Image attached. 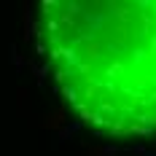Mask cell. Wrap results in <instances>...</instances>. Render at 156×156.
<instances>
[{
	"instance_id": "cell-1",
	"label": "cell",
	"mask_w": 156,
	"mask_h": 156,
	"mask_svg": "<svg viewBox=\"0 0 156 156\" xmlns=\"http://www.w3.org/2000/svg\"><path fill=\"white\" fill-rule=\"evenodd\" d=\"M35 38L59 94L89 129L156 132V0H43Z\"/></svg>"
}]
</instances>
